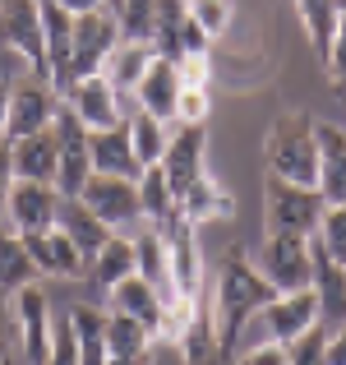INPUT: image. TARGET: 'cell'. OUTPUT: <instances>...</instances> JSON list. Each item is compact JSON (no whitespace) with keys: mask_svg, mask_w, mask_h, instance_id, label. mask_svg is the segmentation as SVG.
Instances as JSON below:
<instances>
[{"mask_svg":"<svg viewBox=\"0 0 346 365\" xmlns=\"http://www.w3.org/2000/svg\"><path fill=\"white\" fill-rule=\"evenodd\" d=\"M273 296H277L273 282H268L240 250H231L222 259L217 282H213V301H208V310H213V333H217V356L222 361H231L240 351L245 329L258 319V310H263Z\"/></svg>","mask_w":346,"mask_h":365,"instance_id":"1","label":"cell"},{"mask_svg":"<svg viewBox=\"0 0 346 365\" xmlns=\"http://www.w3.org/2000/svg\"><path fill=\"white\" fill-rule=\"evenodd\" d=\"M263 158H268V176L286 180V185H314L319 180V139H314L310 111H282L268 125Z\"/></svg>","mask_w":346,"mask_h":365,"instance_id":"2","label":"cell"},{"mask_svg":"<svg viewBox=\"0 0 346 365\" xmlns=\"http://www.w3.org/2000/svg\"><path fill=\"white\" fill-rule=\"evenodd\" d=\"M328 199L314 185H286V180L268 176L263 185V227L268 236H314L323 222Z\"/></svg>","mask_w":346,"mask_h":365,"instance_id":"3","label":"cell"},{"mask_svg":"<svg viewBox=\"0 0 346 365\" xmlns=\"http://www.w3.org/2000/svg\"><path fill=\"white\" fill-rule=\"evenodd\" d=\"M14 305V342H19V365H46L56 347V314H51V296L42 287H23L9 296Z\"/></svg>","mask_w":346,"mask_h":365,"instance_id":"4","label":"cell"},{"mask_svg":"<svg viewBox=\"0 0 346 365\" xmlns=\"http://www.w3.org/2000/svg\"><path fill=\"white\" fill-rule=\"evenodd\" d=\"M254 268L273 282V292H310L314 277V241L310 236H268Z\"/></svg>","mask_w":346,"mask_h":365,"instance_id":"5","label":"cell"},{"mask_svg":"<svg viewBox=\"0 0 346 365\" xmlns=\"http://www.w3.org/2000/svg\"><path fill=\"white\" fill-rule=\"evenodd\" d=\"M120 19L115 9H93V14L74 19V51H70V83L88 79V74H102L111 61V51L120 46Z\"/></svg>","mask_w":346,"mask_h":365,"instance_id":"6","label":"cell"},{"mask_svg":"<svg viewBox=\"0 0 346 365\" xmlns=\"http://www.w3.org/2000/svg\"><path fill=\"white\" fill-rule=\"evenodd\" d=\"M56 111H61V93L51 88V79H42V74L9 79V125H5V139H28V134H37V130H51Z\"/></svg>","mask_w":346,"mask_h":365,"instance_id":"7","label":"cell"},{"mask_svg":"<svg viewBox=\"0 0 346 365\" xmlns=\"http://www.w3.org/2000/svg\"><path fill=\"white\" fill-rule=\"evenodd\" d=\"M0 42L28 65V74H42L46 79L42 0H0Z\"/></svg>","mask_w":346,"mask_h":365,"instance_id":"8","label":"cell"},{"mask_svg":"<svg viewBox=\"0 0 346 365\" xmlns=\"http://www.w3.org/2000/svg\"><path fill=\"white\" fill-rule=\"evenodd\" d=\"M56 143H61V176H56V190H61L65 199H79V190L88 185L93 176V130L74 116L70 107L61 102V111H56Z\"/></svg>","mask_w":346,"mask_h":365,"instance_id":"9","label":"cell"},{"mask_svg":"<svg viewBox=\"0 0 346 365\" xmlns=\"http://www.w3.org/2000/svg\"><path fill=\"white\" fill-rule=\"evenodd\" d=\"M79 199L93 208V213L102 217V222L111 227L115 236L125 232V227L143 222V208H139V180H120V176H98L93 171L88 185L79 190Z\"/></svg>","mask_w":346,"mask_h":365,"instance_id":"10","label":"cell"},{"mask_svg":"<svg viewBox=\"0 0 346 365\" xmlns=\"http://www.w3.org/2000/svg\"><path fill=\"white\" fill-rule=\"evenodd\" d=\"M61 204H65V195H61L56 185L14 180V190H9V204H5V222H9V232H19V236L51 232V227L61 222Z\"/></svg>","mask_w":346,"mask_h":365,"instance_id":"11","label":"cell"},{"mask_svg":"<svg viewBox=\"0 0 346 365\" xmlns=\"http://www.w3.org/2000/svg\"><path fill=\"white\" fill-rule=\"evenodd\" d=\"M204 158H208V134H204V125H180V130L171 134V143H167V158L157 162L162 176H167V185H171V195H176V204L189 195V190H194L199 176H208V171H204Z\"/></svg>","mask_w":346,"mask_h":365,"instance_id":"12","label":"cell"},{"mask_svg":"<svg viewBox=\"0 0 346 365\" xmlns=\"http://www.w3.org/2000/svg\"><path fill=\"white\" fill-rule=\"evenodd\" d=\"M254 324L263 329L268 342H295L300 333L319 329V301H314V292H277Z\"/></svg>","mask_w":346,"mask_h":365,"instance_id":"13","label":"cell"},{"mask_svg":"<svg viewBox=\"0 0 346 365\" xmlns=\"http://www.w3.org/2000/svg\"><path fill=\"white\" fill-rule=\"evenodd\" d=\"M61 102L74 111L88 130H111V125L125 120L120 111V93H115V83L107 74H88V79H74L70 88L61 93Z\"/></svg>","mask_w":346,"mask_h":365,"instance_id":"14","label":"cell"},{"mask_svg":"<svg viewBox=\"0 0 346 365\" xmlns=\"http://www.w3.org/2000/svg\"><path fill=\"white\" fill-rule=\"evenodd\" d=\"M162 236H167V255H171V277H176V292L199 296V292H204V282H208L204 255H199V227L180 213V217H171V222L162 227Z\"/></svg>","mask_w":346,"mask_h":365,"instance_id":"15","label":"cell"},{"mask_svg":"<svg viewBox=\"0 0 346 365\" xmlns=\"http://www.w3.org/2000/svg\"><path fill=\"white\" fill-rule=\"evenodd\" d=\"M9 158H14V180L56 185V176H61V143H56V130H37V134H28V139H9Z\"/></svg>","mask_w":346,"mask_h":365,"instance_id":"16","label":"cell"},{"mask_svg":"<svg viewBox=\"0 0 346 365\" xmlns=\"http://www.w3.org/2000/svg\"><path fill=\"white\" fill-rule=\"evenodd\" d=\"M314 241V236H310ZM310 292L319 301V324L323 329H342L346 324V264H337L332 255H323V245L314 241V277Z\"/></svg>","mask_w":346,"mask_h":365,"instance_id":"17","label":"cell"},{"mask_svg":"<svg viewBox=\"0 0 346 365\" xmlns=\"http://www.w3.org/2000/svg\"><path fill=\"white\" fill-rule=\"evenodd\" d=\"M314 139H319V190L328 204H346V130L332 120H314Z\"/></svg>","mask_w":346,"mask_h":365,"instance_id":"18","label":"cell"},{"mask_svg":"<svg viewBox=\"0 0 346 365\" xmlns=\"http://www.w3.org/2000/svg\"><path fill=\"white\" fill-rule=\"evenodd\" d=\"M93 171L98 176H120V180L143 176V162L130 139V120L111 125V130H93Z\"/></svg>","mask_w":346,"mask_h":365,"instance_id":"19","label":"cell"},{"mask_svg":"<svg viewBox=\"0 0 346 365\" xmlns=\"http://www.w3.org/2000/svg\"><path fill=\"white\" fill-rule=\"evenodd\" d=\"M23 245H28V259L37 264L42 277H83V273H88V259L74 250V241L61 232V227L37 232V236H23Z\"/></svg>","mask_w":346,"mask_h":365,"instance_id":"20","label":"cell"},{"mask_svg":"<svg viewBox=\"0 0 346 365\" xmlns=\"http://www.w3.org/2000/svg\"><path fill=\"white\" fill-rule=\"evenodd\" d=\"M180 70L176 61H167V56H152V65L143 70L139 88H134V102H139L143 111H152L157 120H176V102H180Z\"/></svg>","mask_w":346,"mask_h":365,"instance_id":"21","label":"cell"},{"mask_svg":"<svg viewBox=\"0 0 346 365\" xmlns=\"http://www.w3.org/2000/svg\"><path fill=\"white\" fill-rule=\"evenodd\" d=\"M134 273L143 277L148 287H157V296H176V277H171V255H167V236L162 227H143L139 241H134Z\"/></svg>","mask_w":346,"mask_h":365,"instance_id":"22","label":"cell"},{"mask_svg":"<svg viewBox=\"0 0 346 365\" xmlns=\"http://www.w3.org/2000/svg\"><path fill=\"white\" fill-rule=\"evenodd\" d=\"M56 227H61V232L70 236L74 250H79V255L88 259V264L102 255V245H107L111 236H115L111 227L102 222V217L93 213L88 204H83V199H65V204H61V222H56Z\"/></svg>","mask_w":346,"mask_h":365,"instance_id":"23","label":"cell"},{"mask_svg":"<svg viewBox=\"0 0 346 365\" xmlns=\"http://www.w3.org/2000/svg\"><path fill=\"white\" fill-rule=\"evenodd\" d=\"M107 305H111V314H130V319L148 324L152 333H157V324H162V296H157V287H148L139 273L115 282L107 292Z\"/></svg>","mask_w":346,"mask_h":365,"instance_id":"24","label":"cell"},{"mask_svg":"<svg viewBox=\"0 0 346 365\" xmlns=\"http://www.w3.org/2000/svg\"><path fill=\"white\" fill-rule=\"evenodd\" d=\"M180 213H185L194 227H204V222H231V217H236V195H231L226 185H217L213 176H199L194 190L180 199Z\"/></svg>","mask_w":346,"mask_h":365,"instance_id":"25","label":"cell"},{"mask_svg":"<svg viewBox=\"0 0 346 365\" xmlns=\"http://www.w3.org/2000/svg\"><path fill=\"white\" fill-rule=\"evenodd\" d=\"M295 14H300V28L310 37L314 56L328 61L332 37H337V19H342V0H295Z\"/></svg>","mask_w":346,"mask_h":365,"instance_id":"26","label":"cell"},{"mask_svg":"<svg viewBox=\"0 0 346 365\" xmlns=\"http://www.w3.org/2000/svg\"><path fill=\"white\" fill-rule=\"evenodd\" d=\"M37 277L42 273H37V264L28 259L23 236L9 232V227H0V292L14 296V292H23V287H33Z\"/></svg>","mask_w":346,"mask_h":365,"instance_id":"27","label":"cell"},{"mask_svg":"<svg viewBox=\"0 0 346 365\" xmlns=\"http://www.w3.org/2000/svg\"><path fill=\"white\" fill-rule=\"evenodd\" d=\"M74 319V338H79V365H111V351H107V314L98 305H74L70 310Z\"/></svg>","mask_w":346,"mask_h":365,"instance_id":"28","label":"cell"},{"mask_svg":"<svg viewBox=\"0 0 346 365\" xmlns=\"http://www.w3.org/2000/svg\"><path fill=\"white\" fill-rule=\"evenodd\" d=\"M185 28H189V5L185 0H157V19H152V51L180 61L185 56Z\"/></svg>","mask_w":346,"mask_h":365,"instance_id":"29","label":"cell"},{"mask_svg":"<svg viewBox=\"0 0 346 365\" xmlns=\"http://www.w3.org/2000/svg\"><path fill=\"white\" fill-rule=\"evenodd\" d=\"M152 338H157V333H152L148 324L130 319V314H111L107 310V351H111V361L152 356Z\"/></svg>","mask_w":346,"mask_h":365,"instance_id":"30","label":"cell"},{"mask_svg":"<svg viewBox=\"0 0 346 365\" xmlns=\"http://www.w3.org/2000/svg\"><path fill=\"white\" fill-rule=\"evenodd\" d=\"M134 273V241L130 236H111L107 245H102V255L88 264V277L98 292H111L115 282H125V277Z\"/></svg>","mask_w":346,"mask_h":365,"instance_id":"31","label":"cell"},{"mask_svg":"<svg viewBox=\"0 0 346 365\" xmlns=\"http://www.w3.org/2000/svg\"><path fill=\"white\" fill-rule=\"evenodd\" d=\"M139 208H143V222H152V227H167L171 217H180V204H176V195H171L162 167H143V176H139Z\"/></svg>","mask_w":346,"mask_h":365,"instance_id":"32","label":"cell"},{"mask_svg":"<svg viewBox=\"0 0 346 365\" xmlns=\"http://www.w3.org/2000/svg\"><path fill=\"white\" fill-rule=\"evenodd\" d=\"M152 56H157V51H152L148 42H120L111 51V61H107V70H102V74L115 83V93H134V88H139V79H143V70L152 65Z\"/></svg>","mask_w":346,"mask_h":365,"instance_id":"33","label":"cell"},{"mask_svg":"<svg viewBox=\"0 0 346 365\" xmlns=\"http://www.w3.org/2000/svg\"><path fill=\"white\" fill-rule=\"evenodd\" d=\"M130 139H134V153H139V162L143 167H157L162 158H167V143H171V130H167V120H157L152 111H130Z\"/></svg>","mask_w":346,"mask_h":365,"instance_id":"34","label":"cell"},{"mask_svg":"<svg viewBox=\"0 0 346 365\" xmlns=\"http://www.w3.org/2000/svg\"><path fill=\"white\" fill-rule=\"evenodd\" d=\"M115 19H120V37L125 42H148L152 46L157 0H115Z\"/></svg>","mask_w":346,"mask_h":365,"instance_id":"35","label":"cell"},{"mask_svg":"<svg viewBox=\"0 0 346 365\" xmlns=\"http://www.w3.org/2000/svg\"><path fill=\"white\" fill-rule=\"evenodd\" d=\"M185 5H189V24H194L208 42L222 37L231 28V19H236V5H231V0H185Z\"/></svg>","mask_w":346,"mask_h":365,"instance_id":"36","label":"cell"},{"mask_svg":"<svg viewBox=\"0 0 346 365\" xmlns=\"http://www.w3.org/2000/svg\"><path fill=\"white\" fill-rule=\"evenodd\" d=\"M314 241L323 245V255H332L337 264H346V204L323 208V222H319V232H314Z\"/></svg>","mask_w":346,"mask_h":365,"instance_id":"37","label":"cell"},{"mask_svg":"<svg viewBox=\"0 0 346 365\" xmlns=\"http://www.w3.org/2000/svg\"><path fill=\"white\" fill-rule=\"evenodd\" d=\"M323 351H328V329L319 324V329L300 333L295 342H286V365H328Z\"/></svg>","mask_w":346,"mask_h":365,"instance_id":"38","label":"cell"},{"mask_svg":"<svg viewBox=\"0 0 346 365\" xmlns=\"http://www.w3.org/2000/svg\"><path fill=\"white\" fill-rule=\"evenodd\" d=\"M328 83L332 93H342L346 98V0H342V19H337V37H332V51H328Z\"/></svg>","mask_w":346,"mask_h":365,"instance_id":"39","label":"cell"},{"mask_svg":"<svg viewBox=\"0 0 346 365\" xmlns=\"http://www.w3.org/2000/svg\"><path fill=\"white\" fill-rule=\"evenodd\" d=\"M208 111H213V98H208V88H180L176 125H204Z\"/></svg>","mask_w":346,"mask_h":365,"instance_id":"40","label":"cell"},{"mask_svg":"<svg viewBox=\"0 0 346 365\" xmlns=\"http://www.w3.org/2000/svg\"><path fill=\"white\" fill-rule=\"evenodd\" d=\"M176 70H180V83H185V88H208L213 56H208V51H185V56L176 61Z\"/></svg>","mask_w":346,"mask_h":365,"instance_id":"41","label":"cell"},{"mask_svg":"<svg viewBox=\"0 0 346 365\" xmlns=\"http://www.w3.org/2000/svg\"><path fill=\"white\" fill-rule=\"evenodd\" d=\"M46 365H79V338H74V319H56V347H51V361Z\"/></svg>","mask_w":346,"mask_h":365,"instance_id":"42","label":"cell"},{"mask_svg":"<svg viewBox=\"0 0 346 365\" xmlns=\"http://www.w3.org/2000/svg\"><path fill=\"white\" fill-rule=\"evenodd\" d=\"M236 365H286V342H249L245 351H236Z\"/></svg>","mask_w":346,"mask_h":365,"instance_id":"43","label":"cell"},{"mask_svg":"<svg viewBox=\"0 0 346 365\" xmlns=\"http://www.w3.org/2000/svg\"><path fill=\"white\" fill-rule=\"evenodd\" d=\"M9 190H14V158H9V139H0V227H9L5 222Z\"/></svg>","mask_w":346,"mask_h":365,"instance_id":"44","label":"cell"},{"mask_svg":"<svg viewBox=\"0 0 346 365\" xmlns=\"http://www.w3.org/2000/svg\"><path fill=\"white\" fill-rule=\"evenodd\" d=\"M9 342H14V305H9V296L0 292V361L9 356Z\"/></svg>","mask_w":346,"mask_h":365,"instance_id":"45","label":"cell"},{"mask_svg":"<svg viewBox=\"0 0 346 365\" xmlns=\"http://www.w3.org/2000/svg\"><path fill=\"white\" fill-rule=\"evenodd\" d=\"M328 365H346V324L342 329H328V351H323Z\"/></svg>","mask_w":346,"mask_h":365,"instance_id":"46","label":"cell"},{"mask_svg":"<svg viewBox=\"0 0 346 365\" xmlns=\"http://www.w3.org/2000/svg\"><path fill=\"white\" fill-rule=\"evenodd\" d=\"M56 5H65L74 19H79V14H93V9H111L107 0H56Z\"/></svg>","mask_w":346,"mask_h":365,"instance_id":"47","label":"cell"},{"mask_svg":"<svg viewBox=\"0 0 346 365\" xmlns=\"http://www.w3.org/2000/svg\"><path fill=\"white\" fill-rule=\"evenodd\" d=\"M5 125H9V79H0V139H5Z\"/></svg>","mask_w":346,"mask_h":365,"instance_id":"48","label":"cell"},{"mask_svg":"<svg viewBox=\"0 0 346 365\" xmlns=\"http://www.w3.org/2000/svg\"><path fill=\"white\" fill-rule=\"evenodd\" d=\"M111 365H152V356H134V361H111Z\"/></svg>","mask_w":346,"mask_h":365,"instance_id":"49","label":"cell"},{"mask_svg":"<svg viewBox=\"0 0 346 365\" xmlns=\"http://www.w3.org/2000/svg\"><path fill=\"white\" fill-rule=\"evenodd\" d=\"M0 365H19V361H14V356H5V361H0Z\"/></svg>","mask_w":346,"mask_h":365,"instance_id":"50","label":"cell"},{"mask_svg":"<svg viewBox=\"0 0 346 365\" xmlns=\"http://www.w3.org/2000/svg\"><path fill=\"white\" fill-rule=\"evenodd\" d=\"M107 5H111V9H115V0H107Z\"/></svg>","mask_w":346,"mask_h":365,"instance_id":"51","label":"cell"}]
</instances>
